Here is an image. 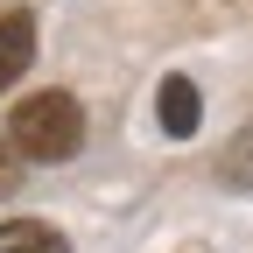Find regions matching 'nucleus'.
<instances>
[{"mask_svg": "<svg viewBox=\"0 0 253 253\" xmlns=\"http://www.w3.org/2000/svg\"><path fill=\"white\" fill-rule=\"evenodd\" d=\"M7 141L28 162H71L84 148V106L71 91H28L14 106V120H7Z\"/></svg>", "mask_w": 253, "mask_h": 253, "instance_id": "obj_1", "label": "nucleus"}, {"mask_svg": "<svg viewBox=\"0 0 253 253\" xmlns=\"http://www.w3.org/2000/svg\"><path fill=\"white\" fill-rule=\"evenodd\" d=\"M155 120H162V134H169V141H190V134H197L204 99H197V84H190L183 71L162 78V91H155Z\"/></svg>", "mask_w": 253, "mask_h": 253, "instance_id": "obj_2", "label": "nucleus"}, {"mask_svg": "<svg viewBox=\"0 0 253 253\" xmlns=\"http://www.w3.org/2000/svg\"><path fill=\"white\" fill-rule=\"evenodd\" d=\"M28 63H36V14L14 7V14H0V91H7Z\"/></svg>", "mask_w": 253, "mask_h": 253, "instance_id": "obj_3", "label": "nucleus"}, {"mask_svg": "<svg viewBox=\"0 0 253 253\" xmlns=\"http://www.w3.org/2000/svg\"><path fill=\"white\" fill-rule=\"evenodd\" d=\"M0 253H71V239L56 225H42V218H7L0 225Z\"/></svg>", "mask_w": 253, "mask_h": 253, "instance_id": "obj_4", "label": "nucleus"}, {"mask_svg": "<svg viewBox=\"0 0 253 253\" xmlns=\"http://www.w3.org/2000/svg\"><path fill=\"white\" fill-rule=\"evenodd\" d=\"M218 176H225V183H239V190H253V126H246V134L225 148V162H218Z\"/></svg>", "mask_w": 253, "mask_h": 253, "instance_id": "obj_5", "label": "nucleus"}, {"mask_svg": "<svg viewBox=\"0 0 253 253\" xmlns=\"http://www.w3.org/2000/svg\"><path fill=\"white\" fill-rule=\"evenodd\" d=\"M190 253H204V246H190Z\"/></svg>", "mask_w": 253, "mask_h": 253, "instance_id": "obj_6", "label": "nucleus"}]
</instances>
